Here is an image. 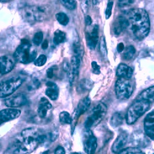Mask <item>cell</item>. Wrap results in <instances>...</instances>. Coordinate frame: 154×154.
Here are the masks:
<instances>
[{"label":"cell","mask_w":154,"mask_h":154,"mask_svg":"<svg viewBox=\"0 0 154 154\" xmlns=\"http://www.w3.org/2000/svg\"><path fill=\"white\" fill-rule=\"evenodd\" d=\"M16 59L14 56L5 55L0 58V71L2 75H5L14 69L16 65Z\"/></svg>","instance_id":"obj_10"},{"label":"cell","mask_w":154,"mask_h":154,"mask_svg":"<svg viewBox=\"0 0 154 154\" xmlns=\"http://www.w3.org/2000/svg\"><path fill=\"white\" fill-rule=\"evenodd\" d=\"M86 40L89 49H94L99 40V25H95L92 31L86 32Z\"/></svg>","instance_id":"obj_15"},{"label":"cell","mask_w":154,"mask_h":154,"mask_svg":"<svg viewBox=\"0 0 154 154\" xmlns=\"http://www.w3.org/2000/svg\"><path fill=\"white\" fill-rule=\"evenodd\" d=\"M32 11L35 22L44 21L50 13L49 8L45 6H32Z\"/></svg>","instance_id":"obj_11"},{"label":"cell","mask_w":154,"mask_h":154,"mask_svg":"<svg viewBox=\"0 0 154 154\" xmlns=\"http://www.w3.org/2000/svg\"><path fill=\"white\" fill-rule=\"evenodd\" d=\"M59 120L62 124H71L72 123V118L70 113L66 111L62 112L59 114Z\"/></svg>","instance_id":"obj_28"},{"label":"cell","mask_w":154,"mask_h":154,"mask_svg":"<svg viewBox=\"0 0 154 154\" xmlns=\"http://www.w3.org/2000/svg\"><path fill=\"white\" fill-rule=\"evenodd\" d=\"M43 40V33L42 32H36L33 38V43L36 46H39L41 45Z\"/></svg>","instance_id":"obj_32"},{"label":"cell","mask_w":154,"mask_h":154,"mask_svg":"<svg viewBox=\"0 0 154 154\" xmlns=\"http://www.w3.org/2000/svg\"><path fill=\"white\" fill-rule=\"evenodd\" d=\"M85 22H86V24L87 25H91V23L93 22V20H92L91 17L89 16H87L85 18Z\"/></svg>","instance_id":"obj_40"},{"label":"cell","mask_w":154,"mask_h":154,"mask_svg":"<svg viewBox=\"0 0 154 154\" xmlns=\"http://www.w3.org/2000/svg\"><path fill=\"white\" fill-rule=\"evenodd\" d=\"M60 2L64 7L69 10H74L77 6V2L74 0H62Z\"/></svg>","instance_id":"obj_31"},{"label":"cell","mask_w":154,"mask_h":154,"mask_svg":"<svg viewBox=\"0 0 154 154\" xmlns=\"http://www.w3.org/2000/svg\"><path fill=\"white\" fill-rule=\"evenodd\" d=\"M21 139L12 144L5 154H27L35 150L38 145L43 143L48 138L47 134L35 128L23 130L20 134Z\"/></svg>","instance_id":"obj_1"},{"label":"cell","mask_w":154,"mask_h":154,"mask_svg":"<svg viewBox=\"0 0 154 154\" xmlns=\"http://www.w3.org/2000/svg\"><path fill=\"white\" fill-rule=\"evenodd\" d=\"M136 49L135 48L131 45V46H127L123 53V59L125 60H131L136 54Z\"/></svg>","instance_id":"obj_26"},{"label":"cell","mask_w":154,"mask_h":154,"mask_svg":"<svg viewBox=\"0 0 154 154\" xmlns=\"http://www.w3.org/2000/svg\"><path fill=\"white\" fill-rule=\"evenodd\" d=\"M117 51L120 53H122L125 50V46H124V44L123 43H120L118 45H117Z\"/></svg>","instance_id":"obj_39"},{"label":"cell","mask_w":154,"mask_h":154,"mask_svg":"<svg viewBox=\"0 0 154 154\" xmlns=\"http://www.w3.org/2000/svg\"><path fill=\"white\" fill-rule=\"evenodd\" d=\"M144 126L146 134L151 139L154 140V110L146 115Z\"/></svg>","instance_id":"obj_14"},{"label":"cell","mask_w":154,"mask_h":154,"mask_svg":"<svg viewBox=\"0 0 154 154\" xmlns=\"http://www.w3.org/2000/svg\"><path fill=\"white\" fill-rule=\"evenodd\" d=\"M48 152H45L43 154H48Z\"/></svg>","instance_id":"obj_43"},{"label":"cell","mask_w":154,"mask_h":154,"mask_svg":"<svg viewBox=\"0 0 154 154\" xmlns=\"http://www.w3.org/2000/svg\"><path fill=\"white\" fill-rule=\"evenodd\" d=\"M28 102L27 97L22 93H19L7 97L5 100V104L9 108L19 107L27 104Z\"/></svg>","instance_id":"obj_9"},{"label":"cell","mask_w":154,"mask_h":154,"mask_svg":"<svg viewBox=\"0 0 154 154\" xmlns=\"http://www.w3.org/2000/svg\"><path fill=\"white\" fill-rule=\"evenodd\" d=\"M136 99L146 100L150 103L154 102V86H152L143 90L138 95Z\"/></svg>","instance_id":"obj_21"},{"label":"cell","mask_w":154,"mask_h":154,"mask_svg":"<svg viewBox=\"0 0 154 154\" xmlns=\"http://www.w3.org/2000/svg\"><path fill=\"white\" fill-rule=\"evenodd\" d=\"M66 39V34L65 32L60 30H57L54 33L53 42L56 45H58L65 42Z\"/></svg>","instance_id":"obj_25"},{"label":"cell","mask_w":154,"mask_h":154,"mask_svg":"<svg viewBox=\"0 0 154 154\" xmlns=\"http://www.w3.org/2000/svg\"><path fill=\"white\" fill-rule=\"evenodd\" d=\"M53 106L46 97H42L38 104L37 113L38 116L41 119H44L47 116V114L49 110L52 109Z\"/></svg>","instance_id":"obj_17"},{"label":"cell","mask_w":154,"mask_h":154,"mask_svg":"<svg viewBox=\"0 0 154 154\" xmlns=\"http://www.w3.org/2000/svg\"><path fill=\"white\" fill-rule=\"evenodd\" d=\"M106 113V106L102 102H99L88 114L84 125L86 130H90L92 127L97 126L104 119Z\"/></svg>","instance_id":"obj_6"},{"label":"cell","mask_w":154,"mask_h":154,"mask_svg":"<svg viewBox=\"0 0 154 154\" xmlns=\"http://www.w3.org/2000/svg\"><path fill=\"white\" fill-rule=\"evenodd\" d=\"M47 61V57L45 55L42 54L40 55L34 62L35 66L36 67H42L46 63Z\"/></svg>","instance_id":"obj_33"},{"label":"cell","mask_w":154,"mask_h":154,"mask_svg":"<svg viewBox=\"0 0 154 154\" xmlns=\"http://www.w3.org/2000/svg\"><path fill=\"white\" fill-rule=\"evenodd\" d=\"M56 19L58 22L63 26H66L69 22V18L68 16L64 12H60L56 14Z\"/></svg>","instance_id":"obj_27"},{"label":"cell","mask_w":154,"mask_h":154,"mask_svg":"<svg viewBox=\"0 0 154 154\" xmlns=\"http://www.w3.org/2000/svg\"><path fill=\"white\" fill-rule=\"evenodd\" d=\"M113 5V2L112 1H109L108 2L107 8H106V12H105V16H106V19H109L110 18V17L111 16V15H112Z\"/></svg>","instance_id":"obj_34"},{"label":"cell","mask_w":154,"mask_h":154,"mask_svg":"<svg viewBox=\"0 0 154 154\" xmlns=\"http://www.w3.org/2000/svg\"><path fill=\"white\" fill-rule=\"evenodd\" d=\"M153 154H154V153H153Z\"/></svg>","instance_id":"obj_44"},{"label":"cell","mask_w":154,"mask_h":154,"mask_svg":"<svg viewBox=\"0 0 154 154\" xmlns=\"http://www.w3.org/2000/svg\"><path fill=\"white\" fill-rule=\"evenodd\" d=\"M36 56V51L32 50L29 41L27 39H23L20 45L17 48L13 56L16 61L25 64L35 62Z\"/></svg>","instance_id":"obj_4"},{"label":"cell","mask_w":154,"mask_h":154,"mask_svg":"<svg viewBox=\"0 0 154 154\" xmlns=\"http://www.w3.org/2000/svg\"><path fill=\"white\" fill-rule=\"evenodd\" d=\"M46 95L51 100H56L58 99L59 90L57 85L52 82H48L46 83Z\"/></svg>","instance_id":"obj_19"},{"label":"cell","mask_w":154,"mask_h":154,"mask_svg":"<svg viewBox=\"0 0 154 154\" xmlns=\"http://www.w3.org/2000/svg\"><path fill=\"white\" fill-rule=\"evenodd\" d=\"M150 103L148 101L136 99L128 109L126 121L128 125L134 124L149 109Z\"/></svg>","instance_id":"obj_3"},{"label":"cell","mask_w":154,"mask_h":154,"mask_svg":"<svg viewBox=\"0 0 154 154\" xmlns=\"http://www.w3.org/2000/svg\"><path fill=\"white\" fill-rule=\"evenodd\" d=\"M134 1H119V6L121 9L128 8L130 5L133 4Z\"/></svg>","instance_id":"obj_35"},{"label":"cell","mask_w":154,"mask_h":154,"mask_svg":"<svg viewBox=\"0 0 154 154\" xmlns=\"http://www.w3.org/2000/svg\"><path fill=\"white\" fill-rule=\"evenodd\" d=\"M72 48L73 56L82 58V56L83 55V49L80 43L78 37H75V40L73 42Z\"/></svg>","instance_id":"obj_22"},{"label":"cell","mask_w":154,"mask_h":154,"mask_svg":"<svg viewBox=\"0 0 154 154\" xmlns=\"http://www.w3.org/2000/svg\"><path fill=\"white\" fill-rule=\"evenodd\" d=\"M134 91V84L130 79L119 78L115 84V92L120 100L130 98Z\"/></svg>","instance_id":"obj_7"},{"label":"cell","mask_w":154,"mask_h":154,"mask_svg":"<svg viewBox=\"0 0 154 154\" xmlns=\"http://www.w3.org/2000/svg\"><path fill=\"white\" fill-rule=\"evenodd\" d=\"M46 75L48 78L52 79L54 76V69L53 67L49 68L46 71Z\"/></svg>","instance_id":"obj_38"},{"label":"cell","mask_w":154,"mask_h":154,"mask_svg":"<svg viewBox=\"0 0 154 154\" xmlns=\"http://www.w3.org/2000/svg\"><path fill=\"white\" fill-rule=\"evenodd\" d=\"M72 154H80V153H77V152H73V153H72Z\"/></svg>","instance_id":"obj_42"},{"label":"cell","mask_w":154,"mask_h":154,"mask_svg":"<svg viewBox=\"0 0 154 154\" xmlns=\"http://www.w3.org/2000/svg\"><path fill=\"white\" fill-rule=\"evenodd\" d=\"M133 74V70L131 67L125 63H120L117 69L116 75L119 78L131 79Z\"/></svg>","instance_id":"obj_20"},{"label":"cell","mask_w":154,"mask_h":154,"mask_svg":"<svg viewBox=\"0 0 154 154\" xmlns=\"http://www.w3.org/2000/svg\"><path fill=\"white\" fill-rule=\"evenodd\" d=\"M99 51L102 57L104 58H107V49L106 41L104 36H102L100 39L99 43Z\"/></svg>","instance_id":"obj_29"},{"label":"cell","mask_w":154,"mask_h":154,"mask_svg":"<svg viewBox=\"0 0 154 154\" xmlns=\"http://www.w3.org/2000/svg\"><path fill=\"white\" fill-rule=\"evenodd\" d=\"M21 111L14 108H8L3 109L0 112V121L1 123H5L19 117Z\"/></svg>","instance_id":"obj_12"},{"label":"cell","mask_w":154,"mask_h":154,"mask_svg":"<svg viewBox=\"0 0 154 154\" xmlns=\"http://www.w3.org/2000/svg\"><path fill=\"white\" fill-rule=\"evenodd\" d=\"M66 151L64 148L62 146H58L54 151V154H65Z\"/></svg>","instance_id":"obj_37"},{"label":"cell","mask_w":154,"mask_h":154,"mask_svg":"<svg viewBox=\"0 0 154 154\" xmlns=\"http://www.w3.org/2000/svg\"><path fill=\"white\" fill-rule=\"evenodd\" d=\"M91 100L90 98L88 97H86L82 99L77 106L76 109L74 113V118L75 119H77L80 117L82 115L85 113L91 106Z\"/></svg>","instance_id":"obj_16"},{"label":"cell","mask_w":154,"mask_h":154,"mask_svg":"<svg viewBox=\"0 0 154 154\" xmlns=\"http://www.w3.org/2000/svg\"><path fill=\"white\" fill-rule=\"evenodd\" d=\"M130 28L138 40H143L150 32V23L147 11L141 8L130 10L128 14Z\"/></svg>","instance_id":"obj_2"},{"label":"cell","mask_w":154,"mask_h":154,"mask_svg":"<svg viewBox=\"0 0 154 154\" xmlns=\"http://www.w3.org/2000/svg\"><path fill=\"white\" fill-rule=\"evenodd\" d=\"M128 140V136L125 133H121L115 139L112 147V150L114 153L118 154L122 150L126 145Z\"/></svg>","instance_id":"obj_18"},{"label":"cell","mask_w":154,"mask_h":154,"mask_svg":"<svg viewBox=\"0 0 154 154\" xmlns=\"http://www.w3.org/2000/svg\"><path fill=\"white\" fill-rule=\"evenodd\" d=\"M25 80L23 76H12L2 80L0 84V96L6 97L14 93L22 85Z\"/></svg>","instance_id":"obj_5"},{"label":"cell","mask_w":154,"mask_h":154,"mask_svg":"<svg viewBox=\"0 0 154 154\" xmlns=\"http://www.w3.org/2000/svg\"><path fill=\"white\" fill-rule=\"evenodd\" d=\"M48 40H45L44 42H43V43L42 45V48L45 50V49H46L48 48Z\"/></svg>","instance_id":"obj_41"},{"label":"cell","mask_w":154,"mask_h":154,"mask_svg":"<svg viewBox=\"0 0 154 154\" xmlns=\"http://www.w3.org/2000/svg\"><path fill=\"white\" fill-rule=\"evenodd\" d=\"M123 115L120 112H115L113 114L110 119V125L116 128L120 126L123 122Z\"/></svg>","instance_id":"obj_23"},{"label":"cell","mask_w":154,"mask_h":154,"mask_svg":"<svg viewBox=\"0 0 154 154\" xmlns=\"http://www.w3.org/2000/svg\"><path fill=\"white\" fill-rule=\"evenodd\" d=\"M118 154H145L137 147H128L122 150Z\"/></svg>","instance_id":"obj_30"},{"label":"cell","mask_w":154,"mask_h":154,"mask_svg":"<svg viewBox=\"0 0 154 154\" xmlns=\"http://www.w3.org/2000/svg\"><path fill=\"white\" fill-rule=\"evenodd\" d=\"M129 27L130 23L128 19L123 16H120L115 19L113 22L112 30L115 35H119Z\"/></svg>","instance_id":"obj_13"},{"label":"cell","mask_w":154,"mask_h":154,"mask_svg":"<svg viewBox=\"0 0 154 154\" xmlns=\"http://www.w3.org/2000/svg\"><path fill=\"white\" fill-rule=\"evenodd\" d=\"M83 148L88 154H94L97 147L96 137L90 130H86L83 137Z\"/></svg>","instance_id":"obj_8"},{"label":"cell","mask_w":154,"mask_h":154,"mask_svg":"<svg viewBox=\"0 0 154 154\" xmlns=\"http://www.w3.org/2000/svg\"><path fill=\"white\" fill-rule=\"evenodd\" d=\"M93 85V83L92 81H90L88 79L82 80L79 85V91L85 93L88 91H90L92 88Z\"/></svg>","instance_id":"obj_24"},{"label":"cell","mask_w":154,"mask_h":154,"mask_svg":"<svg viewBox=\"0 0 154 154\" xmlns=\"http://www.w3.org/2000/svg\"><path fill=\"white\" fill-rule=\"evenodd\" d=\"M91 66L93 69V72L96 75L100 73V67L96 61H93L91 63Z\"/></svg>","instance_id":"obj_36"}]
</instances>
